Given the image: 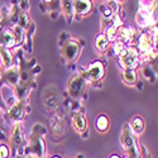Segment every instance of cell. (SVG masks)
<instances>
[{
	"mask_svg": "<svg viewBox=\"0 0 158 158\" xmlns=\"http://www.w3.org/2000/svg\"><path fill=\"white\" fill-rule=\"evenodd\" d=\"M122 146L124 151L129 154L128 157L130 158H135L137 157V146H135V140L133 138V134L130 131V128L125 125L123 128V134H122Z\"/></svg>",
	"mask_w": 158,
	"mask_h": 158,
	"instance_id": "obj_1",
	"label": "cell"
},
{
	"mask_svg": "<svg viewBox=\"0 0 158 158\" xmlns=\"http://www.w3.org/2000/svg\"><path fill=\"white\" fill-rule=\"evenodd\" d=\"M137 49L130 47L127 48V55L120 57V63L125 70H133L134 67H137L138 64V60H137Z\"/></svg>",
	"mask_w": 158,
	"mask_h": 158,
	"instance_id": "obj_2",
	"label": "cell"
},
{
	"mask_svg": "<svg viewBox=\"0 0 158 158\" xmlns=\"http://www.w3.org/2000/svg\"><path fill=\"white\" fill-rule=\"evenodd\" d=\"M85 89V78L81 76H76L72 78V81L69 85V93L72 98H78Z\"/></svg>",
	"mask_w": 158,
	"mask_h": 158,
	"instance_id": "obj_3",
	"label": "cell"
},
{
	"mask_svg": "<svg viewBox=\"0 0 158 158\" xmlns=\"http://www.w3.org/2000/svg\"><path fill=\"white\" fill-rule=\"evenodd\" d=\"M80 53V46L76 41H69L63 47V55L67 61H73Z\"/></svg>",
	"mask_w": 158,
	"mask_h": 158,
	"instance_id": "obj_4",
	"label": "cell"
},
{
	"mask_svg": "<svg viewBox=\"0 0 158 158\" xmlns=\"http://www.w3.org/2000/svg\"><path fill=\"white\" fill-rule=\"evenodd\" d=\"M104 75V66L101 62L96 61L94 63H91L89 66V69H87V76L91 78V80H99V78H101Z\"/></svg>",
	"mask_w": 158,
	"mask_h": 158,
	"instance_id": "obj_5",
	"label": "cell"
},
{
	"mask_svg": "<svg viewBox=\"0 0 158 158\" xmlns=\"http://www.w3.org/2000/svg\"><path fill=\"white\" fill-rule=\"evenodd\" d=\"M72 9L77 14H86L91 9V3L89 0H78V2L72 3Z\"/></svg>",
	"mask_w": 158,
	"mask_h": 158,
	"instance_id": "obj_6",
	"label": "cell"
},
{
	"mask_svg": "<svg viewBox=\"0 0 158 158\" xmlns=\"http://www.w3.org/2000/svg\"><path fill=\"white\" fill-rule=\"evenodd\" d=\"M72 124H73V128H75L77 131H84V130L86 129V127H87V124H86V118H85L82 114H80V113H76V114H73V116H72Z\"/></svg>",
	"mask_w": 158,
	"mask_h": 158,
	"instance_id": "obj_7",
	"label": "cell"
},
{
	"mask_svg": "<svg viewBox=\"0 0 158 158\" xmlns=\"http://www.w3.org/2000/svg\"><path fill=\"white\" fill-rule=\"evenodd\" d=\"M0 42L4 46V48H9V47H13L15 43H17V39H15V35L14 33H11L10 31H4L3 34H2V38H0Z\"/></svg>",
	"mask_w": 158,
	"mask_h": 158,
	"instance_id": "obj_8",
	"label": "cell"
},
{
	"mask_svg": "<svg viewBox=\"0 0 158 158\" xmlns=\"http://www.w3.org/2000/svg\"><path fill=\"white\" fill-rule=\"evenodd\" d=\"M51 125H52V129H53V131H55L56 134L61 135L63 133L64 124H63V122H62V119H61L60 116L55 115L53 118H52V119H51Z\"/></svg>",
	"mask_w": 158,
	"mask_h": 158,
	"instance_id": "obj_9",
	"label": "cell"
},
{
	"mask_svg": "<svg viewBox=\"0 0 158 158\" xmlns=\"http://www.w3.org/2000/svg\"><path fill=\"white\" fill-rule=\"evenodd\" d=\"M131 129H133V131L135 134H140L142 131L144 130V122L140 116H135L133 120H131V124H130Z\"/></svg>",
	"mask_w": 158,
	"mask_h": 158,
	"instance_id": "obj_10",
	"label": "cell"
},
{
	"mask_svg": "<svg viewBox=\"0 0 158 158\" xmlns=\"http://www.w3.org/2000/svg\"><path fill=\"white\" fill-rule=\"evenodd\" d=\"M152 46L153 44H152V41L149 39V37L146 35V34H143L140 37V39H139V48L143 52H149L152 49Z\"/></svg>",
	"mask_w": 158,
	"mask_h": 158,
	"instance_id": "obj_11",
	"label": "cell"
},
{
	"mask_svg": "<svg viewBox=\"0 0 158 158\" xmlns=\"http://www.w3.org/2000/svg\"><path fill=\"white\" fill-rule=\"evenodd\" d=\"M44 102L48 108H56L57 106V104H58V99H57V95L56 94H48L47 91H46V94H44Z\"/></svg>",
	"mask_w": 158,
	"mask_h": 158,
	"instance_id": "obj_12",
	"label": "cell"
},
{
	"mask_svg": "<svg viewBox=\"0 0 158 158\" xmlns=\"http://www.w3.org/2000/svg\"><path fill=\"white\" fill-rule=\"evenodd\" d=\"M108 43H109L108 37H105L104 34H99L96 37V39H95V46H96V48L99 51H105V49H106Z\"/></svg>",
	"mask_w": 158,
	"mask_h": 158,
	"instance_id": "obj_13",
	"label": "cell"
},
{
	"mask_svg": "<svg viewBox=\"0 0 158 158\" xmlns=\"http://www.w3.org/2000/svg\"><path fill=\"white\" fill-rule=\"evenodd\" d=\"M23 102H18V104H14L13 108L10 109V116L13 119H19L23 114Z\"/></svg>",
	"mask_w": 158,
	"mask_h": 158,
	"instance_id": "obj_14",
	"label": "cell"
},
{
	"mask_svg": "<svg viewBox=\"0 0 158 158\" xmlns=\"http://www.w3.org/2000/svg\"><path fill=\"white\" fill-rule=\"evenodd\" d=\"M96 128L100 130V131H105L108 130L109 128V119L106 115H100L96 120Z\"/></svg>",
	"mask_w": 158,
	"mask_h": 158,
	"instance_id": "obj_15",
	"label": "cell"
},
{
	"mask_svg": "<svg viewBox=\"0 0 158 158\" xmlns=\"http://www.w3.org/2000/svg\"><path fill=\"white\" fill-rule=\"evenodd\" d=\"M123 77H124V81L127 84L133 85L135 82V80H137V73L133 70H125L124 73H123Z\"/></svg>",
	"mask_w": 158,
	"mask_h": 158,
	"instance_id": "obj_16",
	"label": "cell"
},
{
	"mask_svg": "<svg viewBox=\"0 0 158 158\" xmlns=\"http://www.w3.org/2000/svg\"><path fill=\"white\" fill-rule=\"evenodd\" d=\"M13 142H14L17 146H20L23 143V135H22V129L19 125H17L13 131Z\"/></svg>",
	"mask_w": 158,
	"mask_h": 158,
	"instance_id": "obj_17",
	"label": "cell"
},
{
	"mask_svg": "<svg viewBox=\"0 0 158 158\" xmlns=\"http://www.w3.org/2000/svg\"><path fill=\"white\" fill-rule=\"evenodd\" d=\"M0 55H2V60H3L4 64L6 66V67H9V66L11 64V56L9 53V51L6 48H4V49H2V53Z\"/></svg>",
	"mask_w": 158,
	"mask_h": 158,
	"instance_id": "obj_18",
	"label": "cell"
},
{
	"mask_svg": "<svg viewBox=\"0 0 158 158\" xmlns=\"http://www.w3.org/2000/svg\"><path fill=\"white\" fill-rule=\"evenodd\" d=\"M119 35H120L123 39H125V41H128V39L131 37L130 29H128V28H122V29L119 31Z\"/></svg>",
	"mask_w": 158,
	"mask_h": 158,
	"instance_id": "obj_19",
	"label": "cell"
},
{
	"mask_svg": "<svg viewBox=\"0 0 158 158\" xmlns=\"http://www.w3.org/2000/svg\"><path fill=\"white\" fill-rule=\"evenodd\" d=\"M9 149L6 146H0V158H8Z\"/></svg>",
	"mask_w": 158,
	"mask_h": 158,
	"instance_id": "obj_20",
	"label": "cell"
},
{
	"mask_svg": "<svg viewBox=\"0 0 158 158\" xmlns=\"http://www.w3.org/2000/svg\"><path fill=\"white\" fill-rule=\"evenodd\" d=\"M6 77H9V80L11 81V82H15L17 80H18V73L15 72V71H9L8 73H6Z\"/></svg>",
	"mask_w": 158,
	"mask_h": 158,
	"instance_id": "obj_21",
	"label": "cell"
},
{
	"mask_svg": "<svg viewBox=\"0 0 158 158\" xmlns=\"http://www.w3.org/2000/svg\"><path fill=\"white\" fill-rule=\"evenodd\" d=\"M63 8L66 9V14L67 15H71L72 14V2H64L63 3Z\"/></svg>",
	"mask_w": 158,
	"mask_h": 158,
	"instance_id": "obj_22",
	"label": "cell"
},
{
	"mask_svg": "<svg viewBox=\"0 0 158 158\" xmlns=\"http://www.w3.org/2000/svg\"><path fill=\"white\" fill-rule=\"evenodd\" d=\"M19 25L20 27H27V23H28V18H27V15L25 14H20V17H19Z\"/></svg>",
	"mask_w": 158,
	"mask_h": 158,
	"instance_id": "obj_23",
	"label": "cell"
},
{
	"mask_svg": "<svg viewBox=\"0 0 158 158\" xmlns=\"http://www.w3.org/2000/svg\"><path fill=\"white\" fill-rule=\"evenodd\" d=\"M110 158H120V157H119V156H116V154H114V156H111Z\"/></svg>",
	"mask_w": 158,
	"mask_h": 158,
	"instance_id": "obj_24",
	"label": "cell"
},
{
	"mask_svg": "<svg viewBox=\"0 0 158 158\" xmlns=\"http://www.w3.org/2000/svg\"><path fill=\"white\" fill-rule=\"evenodd\" d=\"M53 158H61V157H58V156H56V157H53Z\"/></svg>",
	"mask_w": 158,
	"mask_h": 158,
	"instance_id": "obj_25",
	"label": "cell"
},
{
	"mask_svg": "<svg viewBox=\"0 0 158 158\" xmlns=\"http://www.w3.org/2000/svg\"><path fill=\"white\" fill-rule=\"evenodd\" d=\"M124 158H130V157H128V156H127V157H124Z\"/></svg>",
	"mask_w": 158,
	"mask_h": 158,
	"instance_id": "obj_26",
	"label": "cell"
}]
</instances>
